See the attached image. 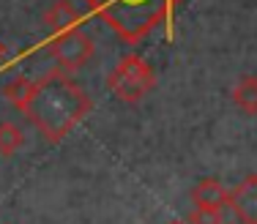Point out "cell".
I'll return each mask as SVG.
<instances>
[{
	"instance_id": "1",
	"label": "cell",
	"mask_w": 257,
	"mask_h": 224,
	"mask_svg": "<svg viewBox=\"0 0 257 224\" xmlns=\"http://www.w3.org/2000/svg\"><path fill=\"white\" fill-rule=\"evenodd\" d=\"M90 110H93L90 96L71 80L69 71L52 69L33 82L25 115L47 142L58 145L77 129Z\"/></svg>"
},
{
	"instance_id": "2",
	"label": "cell",
	"mask_w": 257,
	"mask_h": 224,
	"mask_svg": "<svg viewBox=\"0 0 257 224\" xmlns=\"http://www.w3.org/2000/svg\"><path fill=\"white\" fill-rule=\"evenodd\" d=\"M85 9L118 36L123 44H140L170 17L178 0H82Z\"/></svg>"
},
{
	"instance_id": "3",
	"label": "cell",
	"mask_w": 257,
	"mask_h": 224,
	"mask_svg": "<svg viewBox=\"0 0 257 224\" xmlns=\"http://www.w3.org/2000/svg\"><path fill=\"white\" fill-rule=\"evenodd\" d=\"M107 88L126 104H137L140 99L156 88V74L140 55H123L107 77Z\"/></svg>"
},
{
	"instance_id": "4",
	"label": "cell",
	"mask_w": 257,
	"mask_h": 224,
	"mask_svg": "<svg viewBox=\"0 0 257 224\" xmlns=\"http://www.w3.org/2000/svg\"><path fill=\"white\" fill-rule=\"evenodd\" d=\"M47 52H50V58L58 63V69L77 71L93 58L96 47H93V39H90L85 30L71 28V30H63V33H55L52 39L47 41Z\"/></svg>"
},
{
	"instance_id": "5",
	"label": "cell",
	"mask_w": 257,
	"mask_h": 224,
	"mask_svg": "<svg viewBox=\"0 0 257 224\" xmlns=\"http://www.w3.org/2000/svg\"><path fill=\"white\" fill-rule=\"evenodd\" d=\"M227 208L238 224H257V175H246L227 194Z\"/></svg>"
},
{
	"instance_id": "6",
	"label": "cell",
	"mask_w": 257,
	"mask_h": 224,
	"mask_svg": "<svg viewBox=\"0 0 257 224\" xmlns=\"http://www.w3.org/2000/svg\"><path fill=\"white\" fill-rule=\"evenodd\" d=\"M79 20H82V11L71 0H55L50 9L44 11V22L52 33H63V30L77 28Z\"/></svg>"
},
{
	"instance_id": "7",
	"label": "cell",
	"mask_w": 257,
	"mask_h": 224,
	"mask_svg": "<svg viewBox=\"0 0 257 224\" xmlns=\"http://www.w3.org/2000/svg\"><path fill=\"white\" fill-rule=\"evenodd\" d=\"M227 194L230 191L219 183L216 178H203L194 183L192 189V202L194 205H203V208H227Z\"/></svg>"
},
{
	"instance_id": "8",
	"label": "cell",
	"mask_w": 257,
	"mask_h": 224,
	"mask_svg": "<svg viewBox=\"0 0 257 224\" xmlns=\"http://www.w3.org/2000/svg\"><path fill=\"white\" fill-rule=\"evenodd\" d=\"M232 104L243 115H257V77L243 74L232 85Z\"/></svg>"
},
{
	"instance_id": "9",
	"label": "cell",
	"mask_w": 257,
	"mask_h": 224,
	"mask_svg": "<svg viewBox=\"0 0 257 224\" xmlns=\"http://www.w3.org/2000/svg\"><path fill=\"white\" fill-rule=\"evenodd\" d=\"M33 82L36 80H30V77H14V80L3 88L6 101H9L14 110L25 112V107H28V101H30V93H33Z\"/></svg>"
},
{
	"instance_id": "10",
	"label": "cell",
	"mask_w": 257,
	"mask_h": 224,
	"mask_svg": "<svg viewBox=\"0 0 257 224\" xmlns=\"http://www.w3.org/2000/svg\"><path fill=\"white\" fill-rule=\"evenodd\" d=\"M25 145V134L14 123H0V156H14Z\"/></svg>"
},
{
	"instance_id": "11",
	"label": "cell",
	"mask_w": 257,
	"mask_h": 224,
	"mask_svg": "<svg viewBox=\"0 0 257 224\" xmlns=\"http://www.w3.org/2000/svg\"><path fill=\"white\" fill-rule=\"evenodd\" d=\"M224 210L222 208H203V205H194V210H189L186 221L189 224H222L224 221Z\"/></svg>"
},
{
	"instance_id": "12",
	"label": "cell",
	"mask_w": 257,
	"mask_h": 224,
	"mask_svg": "<svg viewBox=\"0 0 257 224\" xmlns=\"http://www.w3.org/2000/svg\"><path fill=\"white\" fill-rule=\"evenodd\" d=\"M3 60H6V44L0 41V63H3Z\"/></svg>"
},
{
	"instance_id": "13",
	"label": "cell",
	"mask_w": 257,
	"mask_h": 224,
	"mask_svg": "<svg viewBox=\"0 0 257 224\" xmlns=\"http://www.w3.org/2000/svg\"><path fill=\"white\" fill-rule=\"evenodd\" d=\"M170 224H189V221H181V219H175V221H170Z\"/></svg>"
},
{
	"instance_id": "14",
	"label": "cell",
	"mask_w": 257,
	"mask_h": 224,
	"mask_svg": "<svg viewBox=\"0 0 257 224\" xmlns=\"http://www.w3.org/2000/svg\"><path fill=\"white\" fill-rule=\"evenodd\" d=\"M222 224H238V221H222Z\"/></svg>"
}]
</instances>
